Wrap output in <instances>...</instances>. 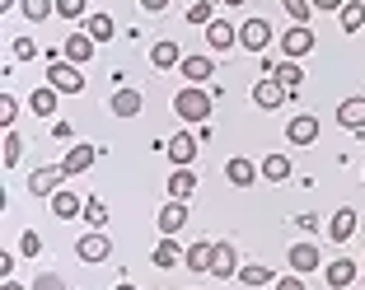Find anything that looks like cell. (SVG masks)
Listing matches in <instances>:
<instances>
[{
  "label": "cell",
  "instance_id": "obj_38",
  "mask_svg": "<svg viewBox=\"0 0 365 290\" xmlns=\"http://www.w3.org/2000/svg\"><path fill=\"white\" fill-rule=\"evenodd\" d=\"M56 14H61V19H89L85 0H56Z\"/></svg>",
  "mask_w": 365,
  "mask_h": 290
},
{
  "label": "cell",
  "instance_id": "obj_18",
  "mask_svg": "<svg viewBox=\"0 0 365 290\" xmlns=\"http://www.w3.org/2000/svg\"><path fill=\"white\" fill-rule=\"evenodd\" d=\"M211 271H215V281H230V276H239V262H235V248H230V244H215Z\"/></svg>",
  "mask_w": 365,
  "mask_h": 290
},
{
  "label": "cell",
  "instance_id": "obj_48",
  "mask_svg": "<svg viewBox=\"0 0 365 290\" xmlns=\"http://www.w3.org/2000/svg\"><path fill=\"white\" fill-rule=\"evenodd\" d=\"M5 290H24V286H19V281H5Z\"/></svg>",
  "mask_w": 365,
  "mask_h": 290
},
{
  "label": "cell",
  "instance_id": "obj_13",
  "mask_svg": "<svg viewBox=\"0 0 365 290\" xmlns=\"http://www.w3.org/2000/svg\"><path fill=\"white\" fill-rule=\"evenodd\" d=\"M89 56H94V38H89V33H66V61L85 66Z\"/></svg>",
  "mask_w": 365,
  "mask_h": 290
},
{
  "label": "cell",
  "instance_id": "obj_49",
  "mask_svg": "<svg viewBox=\"0 0 365 290\" xmlns=\"http://www.w3.org/2000/svg\"><path fill=\"white\" fill-rule=\"evenodd\" d=\"M118 290H136V286H131V281H122V286H118Z\"/></svg>",
  "mask_w": 365,
  "mask_h": 290
},
{
  "label": "cell",
  "instance_id": "obj_46",
  "mask_svg": "<svg viewBox=\"0 0 365 290\" xmlns=\"http://www.w3.org/2000/svg\"><path fill=\"white\" fill-rule=\"evenodd\" d=\"M309 5H314V10H342L346 0H309Z\"/></svg>",
  "mask_w": 365,
  "mask_h": 290
},
{
  "label": "cell",
  "instance_id": "obj_42",
  "mask_svg": "<svg viewBox=\"0 0 365 290\" xmlns=\"http://www.w3.org/2000/svg\"><path fill=\"white\" fill-rule=\"evenodd\" d=\"M272 290H304V281H300V271H290V276L272 281Z\"/></svg>",
  "mask_w": 365,
  "mask_h": 290
},
{
  "label": "cell",
  "instance_id": "obj_12",
  "mask_svg": "<svg viewBox=\"0 0 365 290\" xmlns=\"http://www.w3.org/2000/svg\"><path fill=\"white\" fill-rule=\"evenodd\" d=\"M351 234H356V211H351V206H342V211L328 220V239H333V244H346Z\"/></svg>",
  "mask_w": 365,
  "mask_h": 290
},
{
  "label": "cell",
  "instance_id": "obj_10",
  "mask_svg": "<svg viewBox=\"0 0 365 290\" xmlns=\"http://www.w3.org/2000/svg\"><path fill=\"white\" fill-rule=\"evenodd\" d=\"M356 271H361V262H351V258H333L323 276H328V286H333V290H346V286L356 281Z\"/></svg>",
  "mask_w": 365,
  "mask_h": 290
},
{
  "label": "cell",
  "instance_id": "obj_31",
  "mask_svg": "<svg viewBox=\"0 0 365 290\" xmlns=\"http://www.w3.org/2000/svg\"><path fill=\"white\" fill-rule=\"evenodd\" d=\"M342 29L346 33H361L365 29V5H361V0H346V5H342Z\"/></svg>",
  "mask_w": 365,
  "mask_h": 290
},
{
  "label": "cell",
  "instance_id": "obj_22",
  "mask_svg": "<svg viewBox=\"0 0 365 290\" xmlns=\"http://www.w3.org/2000/svg\"><path fill=\"white\" fill-rule=\"evenodd\" d=\"M258 173H262V169H253V160H244V155L225 164V178H230V183H235V187H248V183H253V178H258Z\"/></svg>",
  "mask_w": 365,
  "mask_h": 290
},
{
  "label": "cell",
  "instance_id": "obj_47",
  "mask_svg": "<svg viewBox=\"0 0 365 290\" xmlns=\"http://www.w3.org/2000/svg\"><path fill=\"white\" fill-rule=\"evenodd\" d=\"M140 5H145V10H164V5H169V0H140Z\"/></svg>",
  "mask_w": 365,
  "mask_h": 290
},
{
  "label": "cell",
  "instance_id": "obj_45",
  "mask_svg": "<svg viewBox=\"0 0 365 290\" xmlns=\"http://www.w3.org/2000/svg\"><path fill=\"white\" fill-rule=\"evenodd\" d=\"M295 225H300V229H319V215L304 211V215H295Z\"/></svg>",
  "mask_w": 365,
  "mask_h": 290
},
{
  "label": "cell",
  "instance_id": "obj_4",
  "mask_svg": "<svg viewBox=\"0 0 365 290\" xmlns=\"http://www.w3.org/2000/svg\"><path fill=\"white\" fill-rule=\"evenodd\" d=\"M76 253H80V262H108L113 258V239H108L103 229H94V234H85L76 244Z\"/></svg>",
  "mask_w": 365,
  "mask_h": 290
},
{
  "label": "cell",
  "instance_id": "obj_16",
  "mask_svg": "<svg viewBox=\"0 0 365 290\" xmlns=\"http://www.w3.org/2000/svg\"><path fill=\"white\" fill-rule=\"evenodd\" d=\"M206 43H211V47H215V52H230V47H235V43H239V33H235V29H230V24H225V19H211V24H206Z\"/></svg>",
  "mask_w": 365,
  "mask_h": 290
},
{
  "label": "cell",
  "instance_id": "obj_44",
  "mask_svg": "<svg viewBox=\"0 0 365 290\" xmlns=\"http://www.w3.org/2000/svg\"><path fill=\"white\" fill-rule=\"evenodd\" d=\"M52 136H56V140H71V136H76V127H71V122H56Z\"/></svg>",
  "mask_w": 365,
  "mask_h": 290
},
{
  "label": "cell",
  "instance_id": "obj_26",
  "mask_svg": "<svg viewBox=\"0 0 365 290\" xmlns=\"http://www.w3.org/2000/svg\"><path fill=\"white\" fill-rule=\"evenodd\" d=\"M258 169H262V178H267V183H286V178H290V160H286V155H267Z\"/></svg>",
  "mask_w": 365,
  "mask_h": 290
},
{
  "label": "cell",
  "instance_id": "obj_51",
  "mask_svg": "<svg viewBox=\"0 0 365 290\" xmlns=\"http://www.w3.org/2000/svg\"><path fill=\"white\" fill-rule=\"evenodd\" d=\"M220 5H244V0H220Z\"/></svg>",
  "mask_w": 365,
  "mask_h": 290
},
{
  "label": "cell",
  "instance_id": "obj_27",
  "mask_svg": "<svg viewBox=\"0 0 365 290\" xmlns=\"http://www.w3.org/2000/svg\"><path fill=\"white\" fill-rule=\"evenodd\" d=\"M211 258H215V244H206V239H202V244L187 248V258H182V262H187L192 271H211Z\"/></svg>",
  "mask_w": 365,
  "mask_h": 290
},
{
  "label": "cell",
  "instance_id": "obj_37",
  "mask_svg": "<svg viewBox=\"0 0 365 290\" xmlns=\"http://www.w3.org/2000/svg\"><path fill=\"white\" fill-rule=\"evenodd\" d=\"M19 155H24V140L14 136V131H5V169H14V164H19Z\"/></svg>",
  "mask_w": 365,
  "mask_h": 290
},
{
  "label": "cell",
  "instance_id": "obj_43",
  "mask_svg": "<svg viewBox=\"0 0 365 290\" xmlns=\"http://www.w3.org/2000/svg\"><path fill=\"white\" fill-rule=\"evenodd\" d=\"M33 290H66V281H56V276H38V281H33Z\"/></svg>",
  "mask_w": 365,
  "mask_h": 290
},
{
  "label": "cell",
  "instance_id": "obj_32",
  "mask_svg": "<svg viewBox=\"0 0 365 290\" xmlns=\"http://www.w3.org/2000/svg\"><path fill=\"white\" fill-rule=\"evenodd\" d=\"M239 281H244L248 290L253 286H272V271L262 267V262H248V267H239Z\"/></svg>",
  "mask_w": 365,
  "mask_h": 290
},
{
  "label": "cell",
  "instance_id": "obj_41",
  "mask_svg": "<svg viewBox=\"0 0 365 290\" xmlns=\"http://www.w3.org/2000/svg\"><path fill=\"white\" fill-rule=\"evenodd\" d=\"M14 56H19V61H33V56H38V43H33V38H19V43H14Z\"/></svg>",
  "mask_w": 365,
  "mask_h": 290
},
{
  "label": "cell",
  "instance_id": "obj_14",
  "mask_svg": "<svg viewBox=\"0 0 365 290\" xmlns=\"http://www.w3.org/2000/svg\"><path fill=\"white\" fill-rule=\"evenodd\" d=\"M182 225H187V202H169V206L160 211V234H169V239H173Z\"/></svg>",
  "mask_w": 365,
  "mask_h": 290
},
{
  "label": "cell",
  "instance_id": "obj_50",
  "mask_svg": "<svg viewBox=\"0 0 365 290\" xmlns=\"http://www.w3.org/2000/svg\"><path fill=\"white\" fill-rule=\"evenodd\" d=\"M10 5H14V0H0V10H10Z\"/></svg>",
  "mask_w": 365,
  "mask_h": 290
},
{
  "label": "cell",
  "instance_id": "obj_1",
  "mask_svg": "<svg viewBox=\"0 0 365 290\" xmlns=\"http://www.w3.org/2000/svg\"><path fill=\"white\" fill-rule=\"evenodd\" d=\"M47 85L56 89V94H80L85 89V76L76 71V61H66V56H47Z\"/></svg>",
  "mask_w": 365,
  "mask_h": 290
},
{
  "label": "cell",
  "instance_id": "obj_6",
  "mask_svg": "<svg viewBox=\"0 0 365 290\" xmlns=\"http://www.w3.org/2000/svg\"><path fill=\"white\" fill-rule=\"evenodd\" d=\"M286 140H290V145H314V140H319V118H314V113H300V118H290Z\"/></svg>",
  "mask_w": 365,
  "mask_h": 290
},
{
  "label": "cell",
  "instance_id": "obj_19",
  "mask_svg": "<svg viewBox=\"0 0 365 290\" xmlns=\"http://www.w3.org/2000/svg\"><path fill=\"white\" fill-rule=\"evenodd\" d=\"M286 258H290V271H300V276H304V271L319 267V248H314V244H295Z\"/></svg>",
  "mask_w": 365,
  "mask_h": 290
},
{
  "label": "cell",
  "instance_id": "obj_40",
  "mask_svg": "<svg viewBox=\"0 0 365 290\" xmlns=\"http://www.w3.org/2000/svg\"><path fill=\"white\" fill-rule=\"evenodd\" d=\"M14 118H19V103L5 94V98H0V122H5V127H14Z\"/></svg>",
  "mask_w": 365,
  "mask_h": 290
},
{
  "label": "cell",
  "instance_id": "obj_8",
  "mask_svg": "<svg viewBox=\"0 0 365 290\" xmlns=\"http://www.w3.org/2000/svg\"><path fill=\"white\" fill-rule=\"evenodd\" d=\"M286 94H290V89L281 85L277 76H267V80L253 85V103H258V108H281V103H286Z\"/></svg>",
  "mask_w": 365,
  "mask_h": 290
},
{
  "label": "cell",
  "instance_id": "obj_36",
  "mask_svg": "<svg viewBox=\"0 0 365 290\" xmlns=\"http://www.w3.org/2000/svg\"><path fill=\"white\" fill-rule=\"evenodd\" d=\"M187 24H211V0H192V5H187Z\"/></svg>",
  "mask_w": 365,
  "mask_h": 290
},
{
  "label": "cell",
  "instance_id": "obj_11",
  "mask_svg": "<svg viewBox=\"0 0 365 290\" xmlns=\"http://www.w3.org/2000/svg\"><path fill=\"white\" fill-rule=\"evenodd\" d=\"M52 215L56 220H76V215H85V202L71 187H61V192H52Z\"/></svg>",
  "mask_w": 365,
  "mask_h": 290
},
{
  "label": "cell",
  "instance_id": "obj_24",
  "mask_svg": "<svg viewBox=\"0 0 365 290\" xmlns=\"http://www.w3.org/2000/svg\"><path fill=\"white\" fill-rule=\"evenodd\" d=\"M211 56H182V76L192 80V85H206V80H211Z\"/></svg>",
  "mask_w": 365,
  "mask_h": 290
},
{
  "label": "cell",
  "instance_id": "obj_30",
  "mask_svg": "<svg viewBox=\"0 0 365 290\" xmlns=\"http://www.w3.org/2000/svg\"><path fill=\"white\" fill-rule=\"evenodd\" d=\"M85 33L94 38V43H108L118 29H113V19H108V14H89V19H85Z\"/></svg>",
  "mask_w": 365,
  "mask_h": 290
},
{
  "label": "cell",
  "instance_id": "obj_29",
  "mask_svg": "<svg viewBox=\"0 0 365 290\" xmlns=\"http://www.w3.org/2000/svg\"><path fill=\"white\" fill-rule=\"evenodd\" d=\"M178 258H187V253L178 248V239H169V234H164V239H160V248H155V267H173Z\"/></svg>",
  "mask_w": 365,
  "mask_h": 290
},
{
  "label": "cell",
  "instance_id": "obj_39",
  "mask_svg": "<svg viewBox=\"0 0 365 290\" xmlns=\"http://www.w3.org/2000/svg\"><path fill=\"white\" fill-rule=\"evenodd\" d=\"M19 253H24V258H38V253H43V239L33 234V229H24V239H19Z\"/></svg>",
  "mask_w": 365,
  "mask_h": 290
},
{
  "label": "cell",
  "instance_id": "obj_23",
  "mask_svg": "<svg viewBox=\"0 0 365 290\" xmlns=\"http://www.w3.org/2000/svg\"><path fill=\"white\" fill-rule=\"evenodd\" d=\"M29 113H33V118H52V113H56V89L52 85L33 89V94H29Z\"/></svg>",
  "mask_w": 365,
  "mask_h": 290
},
{
  "label": "cell",
  "instance_id": "obj_15",
  "mask_svg": "<svg viewBox=\"0 0 365 290\" xmlns=\"http://www.w3.org/2000/svg\"><path fill=\"white\" fill-rule=\"evenodd\" d=\"M337 122H342L346 131H365V98H342V108H337Z\"/></svg>",
  "mask_w": 365,
  "mask_h": 290
},
{
  "label": "cell",
  "instance_id": "obj_9",
  "mask_svg": "<svg viewBox=\"0 0 365 290\" xmlns=\"http://www.w3.org/2000/svg\"><path fill=\"white\" fill-rule=\"evenodd\" d=\"M94 160H98V145H71L66 160H61V169H66V178H76V173H85Z\"/></svg>",
  "mask_w": 365,
  "mask_h": 290
},
{
  "label": "cell",
  "instance_id": "obj_35",
  "mask_svg": "<svg viewBox=\"0 0 365 290\" xmlns=\"http://www.w3.org/2000/svg\"><path fill=\"white\" fill-rule=\"evenodd\" d=\"M281 5H286V14H290L295 24H309V14H314L309 0H281Z\"/></svg>",
  "mask_w": 365,
  "mask_h": 290
},
{
  "label": "cell",
  "instance_id": "obj_25",
  "mask_svg": "<svg viewBox=\"0 0 365 290\" xmlns=\"http://www.w3.org/2000/svg\"><path fill=\"white\" fill-rule=\"evenodd\" d=\"M272 76H277L281 85L290 89V94H295V89L304 85V71H300V61H290V56H286V61H281V66H272Z\"/></svg>",
  "mask_w": 365,
  "mask_h": 290
},
{
  "label": "cell",
  "instance_id": "obj_17",
  "mask_svg": "<svg viewBox=\"0 0 365 290\" xmlns=\"http://www.w3.org/2000/svg\"><path fill=\"white\" fill-rule=\"evenodd\" d=\"M164 150H169L173 169H187V164H192V155H197V140L192 136H173V140H164Z\"/></svg>",
  "mask_w": 365,
  "mask_h": 290
},
{
  "label": "cell",
  "instance_id": "obj_34",
  "mask_svg": "<svg viewBox=\"0 0 365 290\" xmlns=\"http://www.w3.org/2000/svg\"><path fill=\"white\" fill-rule=\"evenodd\" d=\"M85 220H89L94 229H103V225H108V202H98V197H89V202H85Z\"/></svg>",
  "mask_w": 365,
  "mask_h": 290
},
{
  "label": "cell",
  "instance_id": "obj_7",
  "mask_svg": "<svg viewBox=\"0 0 365 290\" xmlns=\"http://www.w3.org/2000/svg\"><path fill=\"white\" fill-rule=\"evenodd\" d=\"M239 43H244L248 52H267V43H272V24H267V19H248L244 29H239Z\"/></svg>",
  "mask_w": 365,
  "mask_h": 290
},
{
  "label": "cell",
  "instance_id": "obj_20",
  "mask_svg": "<svg viewBox=\"0 0 365 290\" xmlns=\"http://www.w3.org/2000/svg\"><path fill=\"white\" fill-rule=\"evenodd\" d=\"M140 108H145L140 89H118V94H113V113H118V118H136Z\"/></svg>",
  "mask_w": 365,
  "mask_h": 290
},
{
  "label": "cell",
  "instance_id": "obj_3",
  "mask_svg": "<svg viewBox=\"0 0 365 290\" xmlns=\"http://www.w3.org/2000/svg\"><path fill=\"white\" fill-rule=\"evenodd\" d=\"M281 52H286L290 61L309 56V52H314V29H309V24H295L290 33H281Z\"/></svg>",
  "mask_w": 365,
  "mask_h": 290
},
{
  "label": "cell",
  "instance_id": "obj_28",
  "mask_svg": "<svg viewBox=\"0 0 365 290\" xmlns=\"http://www.w3.org/2000/svg\"><path fill=\"white\" fill-rule=\"evenodd\" d=\"M150 61L160 66V71L178 66V61H182V56H178V43H169V38H164V43H155V47H150Z\"/></svg>",
  "mask_w": 365,
  "mask_h": 290
},
{
  "label": "cell",
  "instance_id": "obj_21",
  "mask_svg": "<svg viewBox=\"0 0 365 290\" xmlns=\"http://www.w3.org/2000/svg\"><path fill=\"white\" fill-rule=\"evenodd\" d=\"M192 192H197V173H192V169H173V178H169V197H173V202H187Z\"/></svg>",
  "mask_w": 365,
  "mask_h": 290
},
{
  "label": "cell",
  "instance_id": "obj_2",
  "mask_svg": "<svg viewBox=\"0 0 365 290\" xmlns=\"http://www.w3.org/2000/svg\"><path fill=\"white\" fill-rule=\"evenodd\" d=\"M211 108H215V98L206 94V89H182V94L173 98V113H178L182 122H206Z\"/></svg>",
  "mask_w": 365,
  "mask_h": 290
},
{
  "label": "cell",
  "instance_id": "obj_33",
  "mask_svg": "<svg viewBox=\"0 0 365 290\" xmlns=\"http://www.w3.org/2000/svg\"><path fill=\"white\" fill-rule=\"evenodd\" d=\"M19 10H24V14H29V19H33V24H43V19H47V14H52V10H56V0H19Z\"/></svg>",
  "mask_w": 365,
  "mask_h": 290
},
{
  "label": "cell",
  "instance_id": "obj_5",
  "mask_svg": "<svg viewBox=\"0 0 365 290\" xmlns=\"http://www.w3.org/2000/svg\"><path fill=\"white\" fill-rule=\"evenodd\" d=\"M61 183H66V169H61V164L29 173V192H33V197H52V192H61Z\"/></svg>",
  "mask_w": 365,
  "mask_h": 290
}]
</instances>
